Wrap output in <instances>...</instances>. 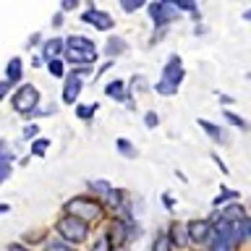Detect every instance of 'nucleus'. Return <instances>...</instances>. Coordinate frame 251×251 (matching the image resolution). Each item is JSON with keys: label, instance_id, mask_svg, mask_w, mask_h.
Here are the masks:
<instances>
[{"label": "nucleus", "instance_id": "f257e3e1", "mask_svg": "<svg viewBox=\"0 0 251 251\" xmlns=\"http://www.w3.org/2000/svg\"><path fill=\"white\" fill-rule=\"evenodd\" d=\"M58 235L66 243H84L86 235H89V225L78 217H71V215H63L58 220Z\"/></svg>", "mask_w": 251, "mask_h": 251}, {"label": "nucleus", "instance_id": "f03ea898", "mask_svg": "<svg viewBox=\"0 0 251 251\" xmlns=\"http://www.w3.org/2000/svg\"><path fill=\"white\" fill-rule=\"evenodd\" d=\"M100 212H102L100 204L92 201V199H84V196H76V199H71V201L66 204V215L78 217V220H84V223H89V220L100 217Z\"/></svg>", "mask_w": 251, "mask_h": 251}, {"label": "nucleus", "instance_id": "7ed1b4c3", "mask_svg": "<svg viewBox=\"0 0 251 251\" xmlns=\"http://www.w3.org/2000/svg\"><path fill=\"white\" fill-rule=\"evenodd\" d=\"M39 105V89L34 84H21V89L13 94V107L19 110V113H34Z\"/></svg>", "mask_w": 251, "mask_h": 251}, {"label": "nucleus", "instance_id": "20e7f679", "mask_svg": "<svg viewBox=\"0 0 251 251\" xmlns=\"http://www.w3.org/2000/svg\"><path fill=\"white\" fill-rule=\"evenodd\" d=\"M183 76H186V71H183V66H180V58L173 52L168 58V66L162 68V78H160V81H165L168 86H173V89H178L180 81H183Z\"/></svg>", "mask_w": 251, "mask_h": 251}, {"label": "nucleus", "instance_id": "39448f33", "mask_svg": "<svg viewBox=\"0 0 251 251\" xmlns=\"http://www.w3.org/2000/svg\"><path fill=\"white\" fill-rule=\"evenodd\" d=\"M147 13L152 16L154 26H168V24L178 16V11H176V5H173V3H149Z\"/></svg>", "mask_w": 251, "mask_h": 251}, {"label": "nucleus", "instance_id": "423d86ee", "mask_svg": "<svg viewBox=\"0 0 251 251\" xmlns=\"http://www.w3.org/2000/svg\"><path fill=\"white\" fill-rule=\"evenodd\" d=\"M81 21L92 24V26H94V29H100V31H107V29H113V26H115L113 16L105 13V11H100V8H94V5H89V8H86V11L81 13Z\"/></svg>", "mask_w": 251, "mask_h": 251}, {"label": "nucleus", "instance_id": "0eeeda50", "mask_svg": "<svg viewBox=\"0 0 251 251\" xmlns=\"http://www.w3.org/2000/svg\"><path fill=\"white\" fill-rule=\"evenodd\" d=\"M84 89V84H81V78H76L74 74H66V78H63V105H76V100H78V94H81Z\"/></svg>", "mask_w": 251, "mask_h": 251}, {"label": "nucleus", "instance_id": "6e6552de", "mask_svg": "<svg viewBox=\"0 0 251 251\" xmlns=\"http://www.w3.org/2000/svg\"><path fill=\"white\" fill-rule=\"evenodd\" d=\"M186 233H188V241L207 243L209 233H212V225H209V220H191V223L186 225Z\"/></svg>", "mask_w": 251, "mask_h": 251}, {"label": "nucleus", "instance_id": "1a4fd4ad", "mask_svg": "<svg viewBox=\"0 0 251 251\" xmlns=\"http://www.w3.org/2000/svg\"><path fill=\"white\" fill-rule=\"evenodd\" d=\"M66 60L68 63H76L78 68H86L92 66L94 60H97V50H71V47H66Z\"/></svg>", "mask_w": 251, "mask_h": 251}, {"label": "nucleus", "instance_id": "9d476101", "mask_svg": "<svg viewBox=\"0 0 251 251\" xmlns=\"http://www.w3.org/2000/svg\"><path fill=\"white\" fill-rule=\"evenodd\" d=\"M63 52H66V39L55 37V39H47L42 45V60H63Z\"/></svg>", "mask_w": 251, "mask_h": 251}, {"label": "nucleus", "instance_id": "9b49d317", "mask_svg": "<svg viewBox=\"0 0 251 251\" xmlns=\"http://www.w3.org/2000/svg\"><path fill=\"white\" fill-rule=\"evenodd\" d=\"M21 78H24V63L21 58H11L5 66V81L13 86V84H21Z\"/></svg>", "mask_w": 251, "mask_h": 251}, {"label": "nucleus", "instance_id": "f8f14e48", "mask_svg": "<svg viewBox=\"0 0 251 251\" xmlns=\"http://www.w3.org/2000/svg\"><path fill=\"white\" fill-rule=\"evenodd\" d=\"M128 86H126V81H121V78H115V81H110L107 86H105V97H110V100H121V102H126V97H128Z\"/></svg>", "mask_w": 251, "mask_h": 251}, {"label": "nucleus", "instance_id": "ddd939ff", "mask_svg": "<svg viewBox=\"0 0 251 251\" xmlns=\"http://www.w3.org/2000/svg\"><path fill=\"white\" fill-rule=\"evenodd\" d=\"M170 243L176 249H186L188 246V233H186V225H173V230L168 233Z\"/></svg>", "mask_w": 251, "mask_h": 251}, {"label": "nucleus", "instance_id": "4468645a", "mask_svg": "<svg viewBox=\"0 0 251 251\" xmlns=\"http://www.w3.org/2000/svg\"><path fill=\"white\" fill-rule=\"evenodd\" d=\"M66 47H71V50H94V42L89 37H81V34H74L66 39Z\"/></svg>", "mask_w": 251, "mask_h": 251}, {"label": "nucleus", "instance_id": "2eb2a0df", "mask_svg": "<svg viewBox=\"0 0 251 251\" xmlns=\"http://www.w3.org/2000/svg\"><path fill=\"white\" fill-rule=\"evenodd\" d=\"M115 147H118V154L128 157V160H136V157H139V149L133 147L128 139H123V136H121V139H115Z\"/></svg>", "mask_w": 251, "mask_h": 251}, {"label": "nucleus", "instance_id": "dca6fc26", "mask_svg": "<svg viewBox=\"0 0 251 251\" xmlns=\"http://www.w3.org/2000/svg\"><path fill=\"white\" fill-rule=\"evenodd\" d=\"M196 123L201 126V131L207 133V136H209L212 141H217V144H220V141H223V131H220L217 126H215V123H209L207 118H199V121H196Z\"/></svg>", "mask_w": 251, "mask_h": 251}, {"label": "nucleus", "instance_id": "f3484780", "mask_svg": "<svg viewBox=\"0 0 251 251\" xmlns=\"http://www.w3.org/2000/svg\"><path fill=\"white\" fill-rule=\"evenodd\" d=\"M225 121L230 123V126H235L238 131H249V123H246V118H241V115H235V113H230V110H225Z\"/></svg>", "mask_w": 251, "mask_h": 251}, {"label": "nucleus", "instance_id": "a211bd4d", "mask_svg": "<svg viewBox=\"0 0 251 251\" xmlns=\"http://www.w3.org/2000/svg\"><path fill=\"white\" fill-rule=\"evenodd\" d=\"M152 251H173V243L168 238V233H160L152 243Z\"/></svg>", "mask_w": 251, "mask_h": 251}, {"label": "nucleus", "instance_id": "6ab92c4d", "mask_svg": "<svg viewBox=\"0 0 251 251\" xmlns=\"http://www.w3.org/2000/svg\"><path fill=\"white\" fill-rule=\"evenodd\" d=\"M47 71H50L55 78H66V63L63 60H50L47 63Z\"/></svg>", "mask_w": 251, "mask_h": 251}, {"label": "nucleus", "instance_id": "aec40b11", "mask_svg": "<svg viewBox=\"0 0 251 251\" xmlns=\"http://www.w3.org/2000/svg\"><path fill=\"white\" fill-rule=\"evenodd\" d=\"M47 147H50V139H34V144H31V157H45Z\"/></svg>", "mask_w": 251, "mask_h": 251}, {"label": "nucleus", "instance_id": "412c9836", "mask_svg": "<svg viewBox=\"0 0 251 251\" xmlns=\"http://www.w3.org/2000/svg\"><path fill=\"white\" fill-rule=\"evenodd\" d=\"M123 50H126V42H123L121 37H113V39L107 42V47H105L107 55H118V52H123Z\"/></svg>", "mask_w": 251, "mask_h": 251}, {"label": "nucleus", "instance_id": "4be33fe9", "mask_svg": "<svg viewBox=\"0 0 251 251\" xmlns=\"http://www.w3.org/2000/svg\"><path fill=\"white\" fill-rule=\"evenodd\" d=\"M94 110H97V102H92V105H78V107H76V118L89 121V118L94 115Z\"/></svg>", "mask_w": 251, "mask_h": 251}, {"label": "nucleus", "instance_id": "5701e85b", "mask_svg": "<svg viewBox=\"0 0 251 251\" xmlns=\"http://www.w3.org/2000/svg\"><path fill=\"white\" fill-rule=\"evenodd\" d=\"M89 188H92V191H97V194H105L107 196L113 186H110L107 180H89Z\"/></svg>", "mask_w": 251, "mask_h": 251}, {"label": "nucleus", "instance_id": "b1692460", "mask_svg": "<svg viewBox=\"0 0 251 251\" xmlns=\"http://www.w3.org/2000/svg\"><path fill=\"white\" fill-rule=\"evenodd\" d=\"M121 8L126 13H133V11H139V8H144V0H123Z\"/></svg>", "mask_w": 251, "mask_h": 251}, {"label": "nucleus", "instance_id": "393cba45", "mask_svg": "<svg viewBox=\"0 0 251 251\" xmlns=\"http://www.w3.org/2000/svg\"><path fill=\"white\" fill-rule=\"evenodd\" d=\"M176 5V11H191V13H196V3L194 0H178V3H173Z\"/></svg>", "mask_w": 251, "mask_h": 251}, {"label": "nucleus", "instance_id": "a878e982", "mask_svg": "<svg viewBox=\"0 0 251 251\" xmlns=\"http://www.w3.org/2000/svg\"><path fill=\"white\" fill-rule=\"evenodd\" d=\"M227 199H238V191H230V188H225V191H223V194H220L217 199H215V207H220V204L227 201Z\"/></svg>", "mask_w": 251, "mask_h": 251}, {"label": "nucleus", "instance_id": "bb28decb", "mask_svg": "<svg viewBox=\"0 0 251 251\" xmlns=\"http://www.w3.org/2000/svg\"><path fill=\"white\" fill-rule=\"evenodd\" d=\"M144 123H147V128H157V123H160V115H157L154 110H149V113L144 115Z\"/></svg>", "mask_w": 251, "mask_h": 251}, {"label": "nucleus", "instance_id": "cd10ccee", "mask_svg": "<svg viewBox=\"0 0 251 251\" xmlns=\"http://www.w3.org/2000/svg\"><path fill=\"white\" fill-rule=\"evenodd\" d=\"M45 251H71V246H68V243H63V241H50Z\"/></svg>", "mask_w": 251, "mask_h": 251}, {"label": "nucleus", "instance_id": "c85d7f7f", "mask_svg": "<svg viewBox=\"0 0 251 251\" xmlns=\"http://www.w3.org/2000/svg\"><path fill=\"white\" fill-rule=\"evenodd\" d=\"M8 176H11V162H5V165H0V186L8 180Z\"/></svg>", "mask_w": 251, "mask_h": 251}, {"label": "nucleus", "instance_id": "c756f323", "mask_svg": "<svg viewBox=\"0 0 251 251\" xmlns=\"http://www.w3.org/2000/svg\"><path fill=\"white\" fill-rule=\"evenodd\" d=\"M37 131H39L37 126H26V128L21 131V136H24V139H34V136H37Z\"/></svg>", "mask_w": 251, "mask_h": 251}, {"label": "nucleus", "instance_id": "7c9ffc66", "mask_svg": "<svg viewBox=\"0 0 251 251\" xmlns=\"http://www.w3.org/2000/svg\"><path fill=\"white\" fill-rule=\"evenodd\" d=\"M162 204H165L168 209H173V207H176V199H173L170 194H162Z\"/></svg>", "mask_w": 251, "mask_h": 251}, {"label": "nucleus", "instance_id": "2f4dec72", "mask_svg": "<svg viewBox=\"0 0 251 251\" xmlns=\"http://www.w3.org/2000/svg\"><path fill=\"white\" fill-rule=\"evenodd\" d=\"M74 8H76L74 0H68V3H60V13H63V11H74Z\"/></svg>", "mask_w": 251, "mask_h": 251}, {"label": "nucleus", "instance_id": "473e14b6", "mask_svg": "<svg viewBox=\"0 0 251 251\" xmlns=\"http://www.w3.org/2000/svg\"><path fill=\"white\" fill-rule=\"evenodd\" d=\"M212 160H215V162H217V168H220V170H223V173H227V168H225V162H223V160H220V154H212Z\"/></svg>", "mask_w": 251, "mask_h": 251}, {"label": "nucleus", "instance_id": "72a5a7b5", "mask_svg": "<svg viewBox=\"0 0 251 251\" xmlns=\"http://www.w3.org/2000/svg\"><path fill=\"white\" fill-rule=\"evenodd\" d=\"M8 89H11V84H8V81H3V84H0V100H3L5 94H8Z\"/></svg>", "mask_w": 251, "mask_h": 251}, {"label": "nucleus", "instance_id": "f704fd0d", "mask_svg": "<svg viewBox=\"0 0 251 251\" xmlns=\"http://www.w3.org/2000/svg\"><path fill=\"white\" fill-rule=\"evenodd\" d=\"M217 97H220V102H225V105H233V97H227V94H217Z\"/></svg>", "mask_w": 251, "mask_h": 251}, {"label": "nucleus", "instance_id": "c9c22d12", "mask_svg": "<svg viewBox=\"0 0 251 251\" xmlns=\"http://www.w3.org/2000/svg\"><path fill=\"white\" fill-rule=\"evenodd\" d=\"M60 24H63V13H55L52 16V26H60Z\"/></svg>", "mask_w": 251, "mask_h": 251}, {"label": "nucleus", "instance_id": "e433bc0d", "mask_svg": "<svg viewBox=\"0 0 251 251\" xmlns=\"http://www.w3.org/2000/svg\"><path fill=\"white\" fill-rule=\"evenodd\" d=\"M8 251H31V249H26V246H21V243H13V246L8 249Z\"/></svg>", "mask_w": 251, "mask_h": 251}, {"label": "nucleus", "instance_id": "4c0bfd02", "mask_svg": "<svg viewBox=\"0 0 251 251\" xmlns=\"http://www.w3.org/2000/svg\"><path fill=\"white\" fill-rule=\"evenodd\" d=\"M107 68H113V63H105V66H102V68L97 71V76H102V74H105V71H107Z\"/></svg>", "mask_w": 251, "mask_h": 251}, {"label": "nucleus", "instance_id": "58836bf2", "mask_svg": "<svg viewBox=\"0 0 251 251\" xmlns=\"http://www.w3.org/2000/svg\"><path fill=\"white\" fill-rule=\"evenodd\" d=\"M8 212H11V207H8V204H0V215H8Z\"/></svg>", "mask_w": 251, "mask_h": 251}, {"label": "nucleus", "instance_id": "ea45409f", "mask_svg": "<svg viewBox=\"0 0 251 251\" xmlns=\"http://www.w3.org/2000/svg\"><path fill=\"white\" fill-rule=\"evenodd\" d=\"M243 19H249V21H251V8H249V11H243Z\"/></svg>", "mask_w": 251, "mask_h": 251}]
</instances>
